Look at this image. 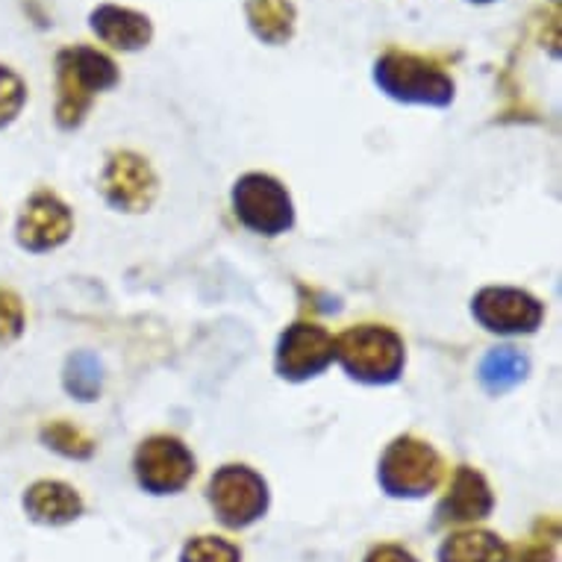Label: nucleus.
Wrapping results in <instances>:
<instances>
[{
  "label": "nucleus",
  "mask_w": 562,
  "mask_h": 562,
  "mask_svg": "<svg viewBox=\"0 0 562 562\" xmlns=\"http://www.w3.org/2000/svg\"><path fill=\"white\" fill-rule=\"evenodd\" d=\"M119 83V68L110 56L89 45L65 47L56 56V121L77 127L92 106V98Z\"/></svg>",
  "instance_id": "nucleus-1"
},
{
  "label": "nucleus",
  "mask_w": 562,
  "mask_h": 562,
  "mask_svg": "<svg viewBox=\"0 0 562 562\" xmlns=\"http://www.w3.org/2000/svg\"><path fill=\"white\" fill-rule=\"evenodd\" d=\"M374 80L389 98L404 103L445 106L453 98V80L427 56L409 50H386L378 59Z\"/></svg>",
  "instance_id": "nucleus-2"
},
{
  "label": "nucleus",
  "mask_w": 562,
  "mask_h": 562,
  "mask_svg": "<svg viewBox=\"0 0 562 562\" xmlns=\"http://www.w3.org/2000/svg\"><path fill=\"white\" fill-rule=\"evenodd\" d=\"M333 357H339L350 378L389 383L404 366V345L386 327H353L333 341Z\"/></svg>",
  "instance_id": "nucleus-3"
},
{
  "label": "nucleus",
  "mask_w": 562,
  "mask_h": 562,
  "mask_svg": "<svg viewBox=\"0 0 562 562\" xmlns=\"http://www.w3.org/2000/svg\"><path fill=\"white\" fill-rule=\"evenodd\" d=\"M236 215L250 231L277 236L292 227V203L283 186L266 175H248L236 183L233 192Z\"/></svg>",
  "instance_id": "nucleus-4"
},
{
  "label": "nucleus",
  "mask_w": 562,
  "mask_h": 562,
  "mask_svg": "<svg viewBox=\"0 0 562 562\" xmlns=\"http://www.w3.org/2000/svg\"><path fill=\"white\" fill-rule=\"evenodd\" d=\"M439 480V457L418 439H397L383 457V483L395 495H422Z\"/></svg>",
  "instance_id": "nucleus-5"
},
{
  "label": "nucleus",
  "mask_w": 562,
  "mask_h": 562,
  "mask_svg": "<svg viewBox=\"0 0 562 562\" xmlns=\"http://www.w3.org/2000/svg\"><path fill=\"white\" fill-rule=\"evenodd\" d=\"M71 213L56 194L50 192H36L24 203V210L19 215V245L27 250H50L59 248L68 233H71Z\"/></svg>",
  "instance_id": "nucleus-6"
},
{
  "label": "nucleus",
  "mask_w": 562,
  "mask_h": 562,
  "mask_svg": "<svg viewBox=\"0 0 562 562\" xmlns=\"http://www.w3.org/2000/svg\"><path fill=\"white\" fill-rule=\"evenodd\" d=\"M136 471L142 486H150L154 492H171L192 477L194 460L192 453L183 448V442L157 436V439H148L138 448Z\"/></svg>",
  "instance_id": "nucleus-7"
},
{
  "label": "nucleus",
  "mask_w": 562,
  "mask_h": 562,
  "mask_svg": "<svg viewBox=\"0 0 562 562\" xmlns=\"http://www.w3.org/2000/svg\"><path fill=\"white\" fill-rule=\"evenodd\" d=\"M103 192H106L112 206L138 213L154 201L157 180H154V171L145 159H138L136 154H115L103 171Z\"/></svg>",
  "instance_id": "nucleus-8"
},
{
  "label": "nucleus",
  "mask_w": 562,
  "mask_h": 562,
  "mask_svg": "<svg viewBox=\"0 0 562 562\" xmlns=\"http://www.w3.org/2000/svg\"><path fill=\"white\" fill-rule=\"evenodd\" d=\"M474 315L486 324V330L527 333L542 318V306L518 289H483L474 301Z\"/></svg>",
  "instance_id": "nucleus-9"
},
{
  "label": "nucleus",
  "mask_w": 562,
  "mask_h": 562,
  "mask_svg": "<svg viewBox=\"0 0 562 562\" xmlns=\"http://www.w3.org/2000/svg\"><path fill=\"white\" fill-rule=\"evenodd\" d=\"M330 360L333 339L322 327H310V324H295L280 339V350H277V369L283 378L292 380L313 378Z\"/></svg>",
  "instance_id": "nucleus-10"
},
{
  "label": "nucleus",
  "mask_w": 562,
  "mask_h": 562,
  "mask_svg": "<svg viewBox=\"0 0 562 562\" xmlns=\"http://www.w3.org/2000/svg\"><path fill=\"white\" fill-rule=\"evenodd\" d=\"M213 504L224 513V521L241 525L257 518V513L266 507V486L257 474H250L241 465H227V469L213 480Z\"/></svg>",
  "instance_id": "nucleus-11"
},
{
  "label": "nucleus",
  "mask_w": 562,
  "mask_h": 562,
  "mask_svg": "<svg viewBox=\"0 0 562 562\" xmlns=\"http://www.w3.org/2000/svg\"><path fill=\"white\" fill-rule=\"evenodd\" d=\"M89 27L115 50H142L154 36V24L148 15L127 10V7H115V3H101L89 15Z\"/></svg>",
  "instance_id": "nucleus-12"
},
{
  "label": "nucleus",
  "mask_w": 562,
  "mask_h": 562,
  "mask_svg": "<svg viewBox=\"0 0 562 562\" xmlns=\"http://www.w3.org/2000/svg\"><path fill=\"white\" fill-rule=\"evenodd\" d=\"M254 36L266 45H286L295 33V7L289 0H245Z\"/></svg>",
  "instance_id": "nucleus-13"
},
{
  "label": "nucleus",
  "mask_w": 562,
  "mask_h": 562,
  "mask_svg": "<svg viewBox=\"0 0 562 562\" xmlns=\"http://www.w3.org/2000/svg\"><path fill=\"white\" fill-rule=\"evenodd\" d=\"M24 507L36 521H68L80 509V501H77L75 488L42 480L27 492Z\"/></svg>",
  "instance_id": "nucleus-14"
},
{
  "label": "nucleus",
  "mask_w": 562,
  "mask_h": 562,
  "mask_svg": "<svg viewBox=\"0 0 562 562\" xmlns=\"http://www.w3.org/2000/svg\"><path fill=\"white\" fill-rule=\"evenodd\" d=\"M527 362L525 357L513 348H498L488 353L483 366H480V378L492 392H504V389L516 386L518 380L525 378Z\"/></svg>",
  "instance_id": "nucleus-15"
},
{
  "label": "nucleus",
  "mask_w": 562,
  "mask_h": 562,
  "mask_svg": "<svg viewBox=\"0 0 562 562\" xmlns=\"http://www.w3.org/2000/svg\"><path fill=\"white\" fill-rule=\"evenodd\" d=\"M65 389L77 395L80 401H92L101 389V366L89 353H80L75 360L68 362V371H65Z\"/></svg>",
  "instance_id": "nucleus-16"
},
{
  "label": "nucleus",
  "mask_w": 562,
  "mask_h": 562,
  "mask_svg": "<svg viewBox=\"0 0 562 562\" xmlns=\"http://www.w3.org/2000/svg\"><path fill=\"white\" fill-rule=\"evenodd\" d=\"M27 103V86L10 65H0V130L10 127Z\"/></svg>",
  "instance_id": "nucleus-17"
},
{
  "label": "nucleus",
  "mask_w": 562,
  "mask_h": 562,
  "mask_svg": "<svg viewBox=\"0 0 562 562\" xmlns=\"http://www.w3.org/2000/svg\"><path fill=\"white\" fill-rule=\"evenodd\" d=\"M42 439L47 442V448H54V451L65 453V457H86V453L92 451V442L80 430L65 425V422H56V425L45 427Z\"/></svg>",
  "instance_id": "nucleus-18"
},
{
  "label": "nucleus",
  "mask_w": 562,
  "mask_h": 562,
  "mask_svg": "<svg viewBox=\"0 0 562 562\" xmlns=\"http://www.w3.org/2000/svg\"><path fill=\"white\" fill-rule=\"evenodd\" d=\"M24 330V306L10 289H0V345L19 339Z\"/></svg>",
  "instance_id": "nucleus-19"
},
{
  "label": "nucleus",
  "mask_w": 562,
  "mask_h": 562,
  "mask_svg": "<svg viewBox=\"0 0 562 562\" xmlns=\"http://www.w3.org/2000/svg\"><path fill=\"white\" fill-rule=\"evenodd\" d=\"M474 3H492V0H474Z\"/></svg>",
  "instance_id": "nucleus-20"
}]
</instances>
